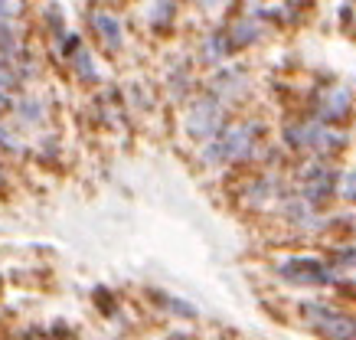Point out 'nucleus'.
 Listing matches in <instances>:
<instances>
[{"mask_svg": "<svg viewBox=\"0 0 356 340\" xmlns=\"http://www.w3.org/2000/svg\"><path fill=\"white\" fill-rule=\"evenodd\" d=\"M346 193H350V200H356V174L346 177Z\"/></svg>", "mask_w": 356, "mask_h": 340, "instance_id": "nucleus-1", "label": "nucleus"}]
</instances>
